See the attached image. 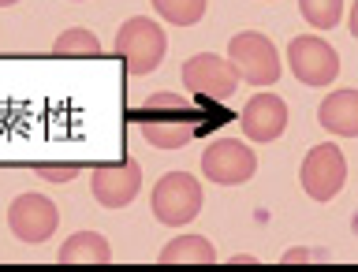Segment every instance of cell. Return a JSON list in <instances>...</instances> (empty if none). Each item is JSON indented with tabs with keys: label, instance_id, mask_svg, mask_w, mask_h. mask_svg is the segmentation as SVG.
Listing matches in <instances>:
<instances>
[{
	"label": "cell",
	"instance_id": "6da1fadb",
	"mask_svg": "<svg viewBox=\"0 0 358 272\" xmlns=\"http://www.w3.org/2000/svg\"><path fill=\"white\" fill-rule=\"evenodd\" d=\"M142 138L157 145V150H179L198 134V123L190 116V108L183 105V97L176 94H153L145 97V105L134 112Z\"/></svg>",
	"mask_w": 358,
	"mask_h": 272
},
{
	"label": "cell",
	"instance_id": "7a4b0ae2",
	"mask_svg": "<svg viewBox=\"0 0 358 272\" xmlns=\"http://www.w3.org/2000/svg\"><path fill=\"white\" fill-rule=\"evenodd\" d=\"M201 183L190 172H168L153 183V194H150V209L153 217L168 224V228H183V224L198 220L201 213Z\"/></svg>",
	"mask_w": 358,
	"mask_h": 272
},
{
	"label": "cell",
	"instance_id": "3957f363",
	"mask_svg": "<svg viewBox=\"0 0 358 272\" xmlns=\"http://www.w3.org/2000/svg\"><path fill=\"white\" fill-rule=\"evenodd\" d=\"M164 52H168V38H164V30L157 27L153 19L134 15V19H127L116 30V56L127 64L131 75L157 71L161 60H164Z\"/></svg>",
	"mask_w": 358,
	"mask_h": 272
},
{
	"label": "cell",
	"instance_id": "277c9868",
	"mask_svg": "<svg viewBox=\"0 0 358 272\" xmlns=\"http://www.w3.org/2000/svg\"><path fill=\"white\" fill-rule=\"evenodd\" d=\"M228 60L239 71L243 83L250 86H276V78L284 75L280 71V52L276 45L257 30H243L228 41Z\"/></svg>",
	"mask_w": 358,
	"mask_h": 272
},
{
	"label": "cell",
	"instance_id": "5b68a950",
	"mask_svg": "<svg viewBox=\"0 0 358 272\" xmlns=\"http://www.w3.org/2000/svg\"><path fill=\"white\" fill-rule=\"evenodd\" d=\"M299 183L313 201H332L347 183V161L340 153V145L332 142H317L313 150L302 157L299 168Z\"/></svg>",
	"mask_w": 358,
	"mask_h": 272
},
{
	"label": "cell",
	"instance_id": "8992f818",
	"mask_svg": "<svg viewBox=\"0 0 358 272\" xmlns=\"http://www.w3.org/2000/svg\"><path fill=\"white\" fill-rule=\"evenodd\" d=\"M183 75V86L198 97H213V101H228L239 90V71L231 67V60H224L217 52H194L190 60H183L179 67Z\"/></svg>",
	"mask_w": 358,
	"mask_h": 272
},
{
	"label": "cell",
	"instance_id": "52a82bcc",
	"mask_svg": "<svg viewBox=\"0 0 358 272\" xmlns=\"http://www.w3.org/2000/svg\"><path fill=\"white\" fill-rule=\"evenodd\" d=\"M257 172V157L239 138H217L201 153V176L217 187H239Z\"/></svg>",
	"mask_w": 358,
	"mask_h": 272
},
{
	"label": "cell",
	"instance_id": "ba28073f",
	"mask_svg": "<svg viewBox=\"0 0 358 272\" xmlns=\"http://www.w3.org/2000/svg\"><path fill=\"white\" fill-rule=\"evenodd\" d=\"M8 228L19 243L38 246V243L56 235V228H60V209L45 194H19L8 206Z\"/></svg>",
	"mask_w": 358,
	"mask_h": 272
},
{
	"label": "cell",
	"instance_id": "9c48e42d",
	"mask_svg": "<svg viewBox=\"0 0 358 272\" xmlns=\"http://www.w3.org/2000/svg\"><path fill=\"white\" fill-rule=\"evenodd\" d=\"M287 64L302 86H329L340 75V52L324 38H313V34H299L287 45Z\"/></svg>",
	"mask_w": 358,
	"mask_h": 272
},
{
	"label": "cell",
	"instance_id": "30bf717a",
	"mask_svg": "<svg viewBox=\"0 0 358 272\" xmlns=\"http://www.w3.org/2000/svg\"><path fill=\"white\" fill-rule=\"evenodd\" d=\"M90 190H94L97 206L105 209H127L142 190V168L134 161H123V164H108V168H97L94 179H90Z\"/></svg>",
	"mask_w": 358,
	"mask_h": 272
},
{
	"label": "cell",
	"instance_id": "8fae6325",
	"mask_svg": "<svg viewBox=\"0 0 358 272\" xmlns=\"http://www.w3.org/2000/svg\"><path fill=\"white\" fill-rule=\"evenodd\" d=\"M239 127L250 142H276L287 131V101L276 94H257L246 101Z\"/></svg>",
	"mask_w": 358,
	"mask_h": 272
},
{
	"label": "cell",
	"instance_id": "7c38bea8",
	"mask_svg": "<svg viewBox=\"0 0 358 272\" xmlns=\"http://www.w3.org/2000/svg\"><path fill=\"white\" fill-rule=\"evenodd\" d=\"M317 123L329 134L358 138V90H332L317 105Z\"/></svg>",
	"mask_w": 358,
	"mask_h": 272
},
{
	"label": "cell",
	"instance_id": "4fadbf2b",
	"mask_svg": "<svg viewBox=\"0 0 358 272\" xmlns=\"http://www.w3.org/2000/svg\"><path fill=\"white\" fill-rule=\"evenodd\" d=\"M56 262L60 265H108L112 262V246L101 231H75V235L64 239Z\"/></svg>",
	"mask_w": 358,
	"mask_h": 272
},
{
	"label": "cell",
	"instance_id": "5bb4252c",
	"mask_svg": "<svg viewBox=\"0 0 358 272\" xmlns=\"http://www.w3.org/2000/svg\"><path fill=\"white\" fill-rule=\"evenodd\" d=\"M157 265H217V246L206 235H179L157 254Z\"/></svg>",
	"mask_w": 358,
	"mask_h": 272
},
{
	"label": "cell",
	"instance_id": "9a60e30c",
	"mask_svg": "<svg viewBox=\"0 0 358 272\" xmlns=\"http://www.w3.org/2000/svg\"><path fill=\"white\" fill-rule=\"evenodd\" d=\"M153 11L172 27H194L206 15V0H153Z\"/></svg>",
	"mask_w": 358,
	"mask_h": 272
},
{
	"label": "cell",
	"instance_id": "2e32d148",
	"mask_svg": "<svg viewBox=\"0 0 358 272\" xmlns=\"http://www.w3.org/2000/svg\"><path fill=\"white\" fill-rule=\"evenodd\" d=\"M52 52L56 56H101V41H97L94 30L71 27V30H64L60 38L52 41Z\"/></svg>",
	"mask_w": 358,
	"mask_h": 272
},
{
	"label": "cell",
	"instance_id": "e0dca14e",
	"mask_svg": "<svg viewBox=\"0 0 358 272\" xmlns=\"http://www.w3.org/2000/svg\"><path fill=\"white\" fill-rule=\"evenodd\" d=\"M299 11L313 30H332L343 19V0H299Z\"/></svg>",
	"mask_w": 358,
	"mask_h": 272
},
{
	"label": "cell",
	"instance_id": "ac0fdd59",
	"mask_svg": "<svg viewBox=\"0 0 358 272\" xmlns=\"http://www.w3.org/2000/svg\"><path fill=\"white\" fill-rule=\"evenodd\" d=\"M38 176L45 179V183H71V179L78 176V168L75 164H67V168H38Z\"/></svg>",
	"mask_w": 358,
	"mask_h": 272
},
{
	"label": "cell",
	"instance_id": "d6986e66",
	"mask_svg": "<svg viewBox=\"0 0 358 272\" xmlns=\"http://www.w3.org/2000/svg\"><path fill=\"white\" fill-rule=\"evenodd\" d=\"M351 34H355V38H358V0H355V4H351Z\"/></svg>",
	"mask_w": 358,
	"mask_h": 272
},
{
	"label": "cell",
	"instance_id": "ffe728a7",
	"mask_svg": "<svg viewBox=\"0 0 358 272\" xmlns=\"http://www.w3.org/2000/svg\"><path fill=\"white\" fill-rule=\"evenodd\" d=\"M11 4H19V0H0V8H11Z\"/></svg>",
	"mask_w": 358,
	"mask_h": 272
},
{
	"label": "cell",
	"instance_id": "44dd1931",
	"mask_svg": "<svg viewBox=\"0 0 358 272\" xmlns=\"http://www.w3.org/2000/svg\"><path fill=\"white\" fill-rule=\"evenodd\" d=\"M75 4H83V0H75Z\"/></svg>",
	"mask_w": 358,
	"mask_h": 272
}]
</instances>
